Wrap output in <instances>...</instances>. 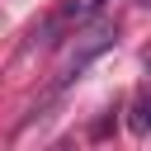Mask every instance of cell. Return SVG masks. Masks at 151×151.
I'll return each instance as SVG.
<instances>
[{
	"label": "cell",
	"mask_w": 151,
	"mask_h": 151,
	"mask_svg": "<svg viewBox=\"0 0 151 151\" xmlns=\"http://www.w3.org/2000/svg\"><path fill=\"white\" fill-rule=\"evenodd\" d=\"M132 132H146V104L142 99L132 104Z\"/></svg>",
	"instance_id": "3"
},
{
	"label": "cell",
	"mask_w": 151,
	"mask_h": 151,
	"mask_svg": "<svg viewBox=\"0 0 151 151\" xmlns=\"http://www.w3.org/2000/svg\"><path fill=\"white\" fill-rule=\"evenodd\" d=\"M109 47H113V28H94V33H90V38H85V42L71 52V61L61 66V76H57V90H66V85H71V80H76V76H80V71L94 61V57H104Z\"/></svg>",
	"instance_id": "1"
},
{
	"label": "cell",
	"mask_w": 151,
	"mask_h": 151,
	"mask_svg": "<svg viewBox=\"0 0 151 151\" xmlns=\"http://www.w3.org/2000/svg\"><path fill=\"white\" fill-rule=\"evenodd\" d=\"M99 9H104V0H71L66 19H90V14H99Z\"/></svg>",
	"instance_id": "2"
}]
</instances>
